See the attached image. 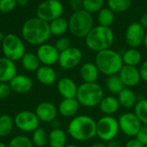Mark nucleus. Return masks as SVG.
I'll use <instances>...</instances> for the list:
<instances>
[{"mask_svg":"<svg viewBox=\"0 0 147 147\" xmlns=\"http://www.w3.org/2000/svg\"><path fill=\"white\" fill-rule=\"evenodd\" d=\"M49 22H47L37 16L28 19L22 27V38L29 45L40 46L51 37Z\"/></svg>","mask_w":147,"mask_h":147,"instance_id":"nucleus-1","label":"nucleus"},{"mask_svg":"<svg viewBox=\"0 0 147 147\" xmlns=\"http://www.w3.org/2000/svg\"><path fill=\"white\" fill-rule=\"evenodd\" d=\"M68 134L78 141H89L96 136V121L89 115L73 117L68 124Z\"/></svg>","mask_w":147,"mask_h":147,"instance_id":"nucleus-2","label":"nucleus"},{"mask_svg":"<svg viewBox=\"0 0 147 147\" xmlns=\"http://www.w3.org/2000/svg\"><path fill=\"white\" fill-rule=\"evenodd\" d=\"M84 39L88 49L98 53L111 48L115 42V33L111 27L96 25L93 27Z\"/></svg>","mask_w":147,"mask_h":147,"instance_id":"nucleus-3","label":"nucleus"},{"mask_svg":"<svg viewBox=\"0 0 147 147\" xmlns=\"http://www.w3.org/2000/svg\"><path fill=\"white\" fill-rule=\"evenodd\" d=\"M95 64L100 73L107 77L118 74L124 65L121 54L111 48L96 53Z\"/></svg>","mask_w":147,"mask_h":147,"instance_id":"nucleus-4","label":"nucleus"},{"mask_svg":"<svg viewBox=\"0 0 147 147\" xmlns=\"http://www.w3.org/2000/svg\"><path fill=\"white\" fill-rule=\"evenodd\" d=\"M69 31L77 38H85L94 27L92 14L84 9L73 11L68 19Z\"/></svg>","mask_w":147,"mask_h":147,"instance_id":"nucleus-5","label":"nucleus"},{"mask_svg":"<svg viewBox=\"0 0 147 147\" xmlns=\"http://www.w3.org/2000/svg\"><path fill=\"white\" fill-rule=\"evenodd\" d=\"M104 96L103 89L97 83H83L78 88L76 99L80 106L95 108L99 105Z\"/></svg>","mask_w":147,"mask_h":147,"instance_id":"nucleus-6","label":"nucleus"},{"mask_svg":"<svg viewBox=\"0 0 147 147\" xmlns=\"http://www.w3.org/2000/svg\"><path fill=\"white\" fill-rule=\"evenodd\" d=\"M3 56L16 62L21 60L26 53V47L22 38L16 34H7L2 41Z\"/></svg>","mask_w":147,"mask_h":147,"instance_id":"nucleus-7","label":"nucleus"},{"mask_svg":"<svg viewBox=\"0 0 147 147\" xmlns=\"http://www.w3.org/2000/svg\"><path fill=\"white\" fill-rule=\"evenodd\" d=\"M119 131L118 120L113 115H103L96 121V136L103 142L115 139Z\"/></svg>","mask_w":147,"mask_h":147,"instance_id":"nucleus-8","label":"nucleus"},{"mask_svg":"<svg viewBox=\"0 0 147 147\" xmlns=\"http://www.w3.org/2000/svg\"><path fill=\"white\" fill-rule=\"evenodd\" d=\"M65 8L59 0H44L36 9V16L40 19L51 22L52 21L62 16Z\"/></svg>","mask_w":147,"mask_h":147,"instance_id":"nucleus-9","label":"nucleus"},{"mask_svg":"<svg viewBox=\"0 0 147 147\" xmlns=\"http://www.w3.org/2000/svg\"><path fill=\"white\" fill-rule=\"evenodd\" d=\"M40 120L35 113L29 110H23L17 113L14 118L15 127L22 132L33 133L40 127Z\"/></svg>","mask_w":147,"mask_h":147,"instance_id":"nucleus-10","label":"nucleus"},{"mask_svg":"<svg viewBox=\"0 0 147 147\" xmlns=\"http://www.w3.org/2000/svg\"><path fill=\"white\" fill-rule=\"evenodd\" d=\"M118 123L120 131L130 138H134L142 127L140 121L138 119L136 115L132 112L121 115L118 119Z\"/></svg>","mask_w":147,"mask_h":147,"instance_id":"nucleus-11","label":"nucleus"},{"mask_svg":"<svg viewBox=\"0 0 147 147\" xmlns=\"http://www.w3.org/2000/svg\"><path fill=\"white\" fill-rule=\"evenodd\" d=\"M83 59L82 51L76 47H70L68 49L59 53V65L63 70H71L77 67Z\"/></svg>","mask_w":147,"mask_h":147,"instance_id":"nucleus-12","label":"nucleus"},{"mask_svg":"<svg viewBox=\"0 0 147 147\" xmlns=\"http://www.w3.org/2000/svg\"><path fill=\"white\" fill-rule=\"evenodd\" d=\"M146 31V29H145L139 22L130 23L125 31V40L128 47L138 48L143 45Z\"/></svg>","mask_w":147,"mask_h":147,"instance_id":"nucleus-13","label":"nucleus"},{"mask_svg":"<svg viewBox=\"0 0 147 147\" xmlns=\"http://www.w3.org/2000/svg\"><path fill=\"white\" fill-rule=\"evenodd\" d=\"M36 54L42 65L53 66L58 63L59 58V52L55 46L47 42L38 47Z\"/></svg>","mask_w":147,"mask_h":147,"instance_id":"nucleus-14","label":"nucleus"},{"mask_svg":"<svg viewBox=\"0 0 147 147\" xmlns=\"http://www.w3.org/2000/svg\"><path fill=\"white\" fill-rule=\"evenodd\" d=\"M125 87L132 88L138 85L141 80L140 70L137 66L124 65L118 73Z\"/></svg>","mask_w":147,"mask_h":147,"instance_id":"nucleus-15","label":"nucleus"},{"mask_svg":"<svg viewBox=\"0 0 147 147\" xmlns=\"http://www.w3.org/2000/svg\"><path fill=\"white\" fill-rule=\"evenodd\" d=\"M35 115L41 122L49 123L56 120L58 115V109L50 102H42L36 106Z\"/></svg>","mask_w":147,"mask_h":147,"instance_id":"nucleus-16","label":"nucleus"},{"mask_svg":"<svg viewBox=\"0 0 147 147\" xmlns=\"http://www.w3.org/2000/svg\"><path fill=\"white\" fill-rule=\"evenodd\" d=\"M11 90L16 94H26L33 88L32 79L23 74H16L9 83Z\"/></svg>","mask_w":147,"mask_h":147,"instance_id":"nucleus-17","label":"nucleus"},{"mask_svg":"<svg viewBox=\"0 0 147 147\" xmlns=\"http://www.w3.org/2000/svg\"><path fill=\"white\" fill-rule=\"evenodd\" d=\"M78 86L73 79L68 77L60 78L57 83V90L63 98H76Z\"/></svg>","mask_w":147,"mask_h":147,"instance_id":"nucleus-18","label":"nucleus"},{"mask_svg":"<svg viewBox=\"0 0 147 147\" xmlns=\"http://www.w3.org/2000/svg\"><path fill=\"white\" fill-rule=\"evenodd\" d=\"M17 74L16 65L14 61L6 57H0V83H9Z\"/></svg>","mask_w":147,"mask_h":147,"instance_id":"nucleus-19","label":"nucleus"},{"mask_svg":"<svg viewBox=\"0 0 147 147\" xmlns=\"http://www.w3.org/2000/svg\"><path fill=\"white\" fill-rule=\"evenodd\" d=\"M80 104L76 98H63L58 107V112L64 117L70 118L77 115Z\"/></svg>","mask_w":147,"mask_h":147,"instance_id":"nucleus-20","label":"nucleus"},{"mask_svg":"<svg viewBox=\"0 0 147 147\" xmlns=\"http://www.w3.org/2000/svg\"><path fill=\"white\" fill-rule=\"evenodd\" d=\"M79 74L84 83H96L100 71L95 62H86L81 66Z\"/></svg>","mask_w":147,"mask_h":147,"instance_id":"nucleus-21","label":"nucleus"},{"mask_svg":"<svg viewBox=\"0 0 147 147\" xmlns=\"http://www.w3.org/2000/svg\"><path fill=\"white\" fill-rule=\"evenodd\" d=\"M35 72L37 80L44 85H52L57 80V73L53 66L40 65Z\"/></svg>","mask_w":147,"mask_h":147,"instance_id":"nucleus-22","label":"nucleus"},{"mask_svg":"<svg viewBox=\"0 0 147 147\" xmlns=\"http://www.w3.org/2000/svg\"><path fill=\"white\" fill-rule=\"evenodd\" d=\"M98 106L104 115H113L118 111L121 105L117 97L115 96H103Z\"/></svg>","mask_w":147,"mask_h":147,"instance_id":"nucleus-23","label":"nucleus"},{"mask_svg":"<svg viewBox=\"0 0 147 147\" xmlns=\"http://www.w3.org/2000/svg\"><path fill=\"white\" fill-rule=\"evenodd\" d=\"M50 147H65L67 146L66 133L59 128H53L48 134V143Z\"/></svg>","mask_w":147,"mask_h":147,"instance_id":"nucleus-24","label":"nucleus"},{"mask_svg":"<svg viewBox=\"0 0 147 147\" xmlns=\"http://www.w3.org/2000/svg\"><path fill=\"white\" fill-rule=\"evenodd\" d=\"M117 98L120 102V105L127 109L134 108L137 102L136 94L131 88H127V87H125L117 95Z\"/></svg>","mask_w":147,"mask_h":147,"instance_id":"nucleus-25","label":"nucleus"},{"mask_svg":"<svg viewBox=\"0 0 147 147\" xmlns=\"http://www.w3.org/2000/svg\"><path fill=\"white\" fill-rule=\"evenodd\" d=\"M121 57L126 65L138 66L142 61V53L138 48H128L121 54Z\"/></svg>","mask_w":147,"mask_h":147,"instance_id":"nucleus-26","label":"nucleus"},{"mask_svg":"<svg viewBox=\"0 0 147 147\" xmlns=\"http://www.w3.org/2000/svg\"><path fill=\"white\" fill-rule=\"evenodd\" d=\"M21 63L23 69L29 72L36 71L41 65L37 54L31 52H26L21 59Z\"/></svg>","mask_w":147,"mask_h":147,"instance_id":"nucleus-27","label":"nucleus"},{"mask_svg":"<svg viewBox=\"0 0 147 147\" xmlns=\"http://www.w3.org/2000/svg\"><path fill=\"white\" fill-rule=\"evenodd\" d=\"M49 27L52 35L62 36L69 30L68 20L63 16H60L49 22Z\"/></svg>","mask_w":147,"mask_h":147,"instance_id":"nucleus-28","label":"nucleus"},{"mask_svg":"<svg viewBox=\"0 0 147 147\" xmlns=\"http://www.w3.org/2000/svg\"><path fill=\"white\" fill-rule=\"evenodd\" d=\"M115 18V13L111 10L109 7H103L98 13H97V22L98 25L103 27H110Z\"/></svg>","mask_w":147,"mask_h":147,"instance_id":"nucleus-29","label":"nucleus"},{"mask_svg":"<svg viewBox=\"0 0 147 147\" xmlns=\"http://www.w3.org/2000/svg\"><path fill=\"white\" fill-rule=\"evenodd\" d=\"M106 87L111 94L118 95L125 88V85L120 78L119 75L116 74L108 77L106 81Z\"/></svg>","mask_w":147,"mask_h":147,"instance_id":"nucleus-30","label":"nucleus"},{"mask_svg":"<svg viewBox=\"0 0 147 147\" xmlns=\"http://www.w3.org/2000/svg\"><path fill=\"white\" fill-rule=\"evenodd\" d=\"M15 127L14 119L9 115H0V137H7L13 131Z\"/></svg>","mask_w":147,"mask_h":147,"instance_id":"nucleus-31","label":"nucleus"},{"mask_svg":"<svg viewBox=\"0 0 147 147\" xmlns=\"http://www.w3.org/2000/svg\"><path fill=\"white\" fill-rule=\"evenodd\" d=\"M108 7L115 13H123L132 6V0H106Z\"/></svg>","mask_w":147,"mask_h":147,"instance_id":"nucleus-32","label":"nucleus"},{"mask_svg":"<svg viewBox=\"0 0 147 147\" xmlns=\"http://www.w3.org/2000/svg\"><path fill=\"white\" fill-rule=\"evenodd\" d=\"M134 114L140 121L142 125L147 126V99L142 98L137 101L134 106Z\"/></svg>","mask_w":147,"mask_h":147,"instance_id":"nucleus-33","label":"nucleus"},{"mask_svg":"<svg viewBox=\"0 0 147 147\" xmlns=\"http://www.w3.org/2000/svg\"><path fill=\"white\" fill-rule=\"evenodd\" d=\"M32 142L34 146L37 147L45 146L48 143V134L41 127H38L33 132Z\"/></svg>","mask_w":147,"mask_h":147,"instance_id":"nucleus-34","label":"nucleus"},{"mask_svg":"<svg viewBox=\"0 0 147 147\" xmlns=\"http://www.w3.org/2000/svg\"><path fill=\"white\" fill-rule=\"evenodd\" d=\"M106 0H84L83 9L90 14L98 13L105 4Z\"/></svg>","mask_w":147,"mask_h":147,"instance_id":"nucleus-35","label":"nucleus"},{"mask_svg":"<svg viewBox=\"0 0 147 147\" xmlns=\"http://www.w3.org/2000/svg\"><path fill=\"white\" fill-rule=\"evenodd\" d=\"M8 147H34V144L28 137L24 135H17L9 142Z\"/></svg>","mask_w":147,"mask_h":147,"instance_id":"nucleus-36","label":"nucleus"},{"mask_svg":"<svg viewBox=\"0 0 147 147\" xmlns=\"http://www.w3.org/2000/svg\"><path fill=\"white\" fill-rule=\"evenodd\" d=\"M16 6V0H0V12L3 14L11 12Z\"/></svg>","mask_w":147,"mask_h":147,"instance_id":"nucleus-37","label":"nucleus"},{"mask_svg":"<svg viewBox=\"0 0 147 147\" xmlns=\"http://www.w3.org/2000/svg\"><path fill=\"white\" fill-rule=\"evenodd\" d=\"M55 47L57 48V50L61 53L66 49H68L71 46V40L68 37H65V36H60L55 42L54 44Z\"/></svg>","mask_w":147,"mask_h":147,"instance_id":"nucleus-38","label":"nucleus"},{"mask_svg":"<svg viewBox=\"0 0 147 147\" xmlns=\"http://www.w3.org/2000/svg\"><path fill=\"white\" fill-rule=\"evenodd\" d=\"M11 91L9 83H0V100L6 99L10 95Z\"/></svg>","mask_w":147,"mask_h":147,"instance_id":"nucleus-39","label":"nucleus"},{"mask_svg":"<svg viewBox=\"0 0 147 147\" xmlns=\"http://www.w3.org/2000/svg\"><path fill=\"white\" fill-rule=\"evenodd\" d=\"M135 138L140 141L143 145L146 146L147 145V126L146 125H142L140 129L139 130L137 135Z\"/></svg>","mask_w":147,"mask_h":147,"instance_id":"nucleus-40","label":"nucleus"},{"mask_svg":"<svg viewBox=\"0 0 147 147\" xmlns=\"http://www.w3.org/2000/svg\"><path fill=\"white\" fill-rule=\"evenodd\" d=\"M69 5L73 11L83 9L84 0H69Z\"/></svg>","mask_w":147,"mask_h":147,"instance_id":"nucleus-41","label":"nucleus"},{"mask_svg":"<svg viewBox=\"0 0 147 147\" xmlns=\"http://www.w3.org/2000/svg\"><path fill=\"white\" fill-rule=\"evenodd\" d=\"M140 70V78H141V80H143L144 82L147 83V59L145 60L140 67L139 68Z\"/></svg>","mask_w":147,"mask_h":147,"instance_id":"nucleus-42","label":"nucleus"},{"mask_svg":"<svg viewBox=\"0 0 147 147\" xmlns=\"http://www.w3.org/2000/svg\"><path fill=\"white\" fill-rule=\"evenodd\" d=\"M125 147H146V146L143 145L140 141H139V140L134 137V139L129 140L126 143Z\"/></svg>","mask_w":147,"mask_h":147,"instance_id":"nucleus-43","label":"nucleus"},{"mask_svg":"<svg viewBox=\"0 0 147 147\" xmlns=\"http://www.w3.org/2000/svg\"><path fill=\"white\" fill-rule=\"evenodd\" d=\"M139 22L140 23V25L145 28V29H147V13L144 14L143 16H141Z\"/></svg>","mask_w":147,"mask_h":147,"instance_id":"nucleus-44","label":"nucleus"},{"mask_svg":"<svg viewBox=\"0 0 147 147\" xmlns=\"http://www.w3.org/2000/svg\"><path fill=\"white\" fill-rule=\"evenodd\" d=\"M106 146L107 147H121V143L116 139H114V140L107 142Z\"/></svg>","mask_w":147,"mask_h":147,"instance_id":"nucleus-45","label":"nucleus"},{"mask_svg":"<svg viewBox=\"0 0 147 147\" xmlns=\"http://www.w3.org/2000/svg\"><path fill=\"white\" fill-rule=\"evenodd\" d=\"M29 0H16V4L20 7H25L28 4Z\"/></svg>","mask_w":147,"mask_h":147,"instance_id":"nucleus-46","label":"nucleus"},{"mask_svg":"<svg viewBox=\"0 0 147 147\" xmlns=\"http://www.w3.org/2000/svg\"><path fill=\"white\" fill-rule=\"evenodd\" d=\"M90 147H107V146H106V144H104L102 142H97V143L91 145Z\"/></svg>","mask_w":147,"mask_h":147,"instance_id":"nucleus-47","label":"nucleus"},{"mask_svg":"<svg viewBox=\"0 0 147 147\" xmlns=\"http://www.w3.org/2000/svg\"><path fill=\"white\" fill-rule=\"evenodd\" d=\"M143 46L147 49V30L146 31V34H145V38H144V41H143Z\"/></svg>","mask_w":147,"mask_h":147,"instance_id":"nucleus-48","label":"nucleus"},{"mask_svg":"<svg viewBox=\"0 0 147 147\" xmlns=\"http://www.w3.org/2000/svg\"><path fill=\"white\" fill-rule=\"evenodd\" d=\"M5 35H6V34H4L3 32H0V41H1V42L3 40V39H4V37H5Z\"/></svg>","mask_w":147,"mask_h":147,"instance_id":"nucleus-49","label":"nucleus"},{"mask_svg":"<svg viewBox=\"0 0 147 147\" xmlns=\"http://www.w3.org/2000/svg\"><path fill=\"white\" fill-rule=\"evenodd\" d=\"M0 147H8V146H6L4 143H3V142H0Z\"/></svg>","mask_w":147,"mask_h":147,"instance_id":"nucleus-50","label":"nucleus"},{"mask_svg":"<svg viewBox=\"0 0 147 147\" xmlns=\"http://www.w3.org/2000/svg\"><path fill=\"white\" fill-rule=\"evenodd\" d=\"M65 147H78V146H76V145H67Z\"/></svg>","mask_w":147,"mask_h":147,"instance_id":"nucleus-51","label":"nucleus"},{"mask_svg":"<svg viewBox=\"0 0 147 147\" xmlns=\"http://www.w3.org/2000/svg\"><path fill=\"white\" fill-rule=\"evenodd\" d=\"M146 147H147V145H146Z\"/></svg>","mask_w":147,"mask_h":147,"instance_id":"nucleus-52","label":"nucleus"}]
</instances>
